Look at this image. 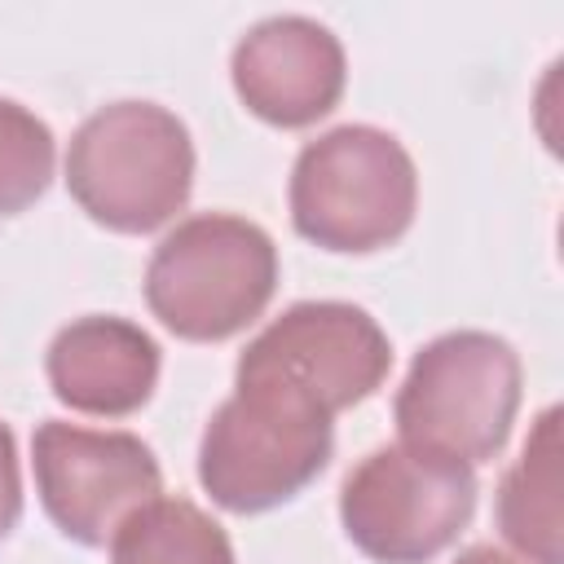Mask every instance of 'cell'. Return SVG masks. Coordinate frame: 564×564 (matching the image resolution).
Segmentation results:
<instances>
[{"instance_id":"obj_1","label":"cell","mask_w":564,"mask_h":564,"mask_svg":"<svg viewBox=\"0 0 564 564\" xmlns=\"http://www.w3.org/2000/svg\"><path fill=\"white\" fill-rule=\"evenodd\" d=\"M66 189L110 234L163 229L189 203L194 137L159 101H110L75 128Z\"/></svg>"},{"instance_id":"obj_2","label":"cell","mask_w":564,"mask_h":564,"mask_svg":"<svg viewBox=\"0 0 564 564\" xmlns=\"http://www.w3.org/2000/svg\"><path fill=\"white\" fill-rule=\"evenodd\" d=\"M286 194L300 238L335 256H370L414 225L419 172L392 132L339 123L295 154Z\"/></svg>"},{"instance_id":"obj_3","label":"cell","mask_w":564,"mask_h":564,"mask_svg":"<svg viewBox=\"0 0 564 564\" xmlns=\"http://www.w3.org/2000/svg\"><path fill=\"white\" fill-rule=\"evenodd\" d=\"M278 291L273 238L229 212H198L167 229L145 264L150 313L189 344H220L247 330Z\"/></svg>"},{"instance_id":"obj_4","label":"cell","mask_w":564,"mask_h":564,"mask_svg":"<svg viewBox=\"0 0 564 564\" xmlns=\"http://www.w3.org/2000/svg\"><path fill=\"white\" fill-rule=\"evenodd\" d=\"M520 383V352L502 335L445 330L414 352L392 397V419L405 445L476 467L507 445Z\"/></svg>"},{"instance_id":"obj_5","label":"cell","mask_w":564,"mask_h":564,"mask_svg":"<svg viewBox=\"0 0 564 564\" xmlns=\"http://www.w3.org/2000/svg\"><path fill=\"white\" fill-rule=\"evenodd\" d=\"M330 414L269 383H234L198 441V485L220 511L260 516L304 494L330 463Z\"/></svg>"},{"instance_id":"obj_6","label":"cell","mask_w":564,"mask_h":564,"mask_svg":"<svg viewBox=\"0 0 564 564\" xmlns=\"http://www.w3.org/2000/svg\"><path fill=\"white\" fill-rule=\"evenodd\" d=\"M476 516V471L405 441L370 449L339 485V524L375 564H427Z\"/></svg>"},{"instance_id":"obj_7","label":"cell","mask_w":564,"mask_h":564,"mask_svg":"<svg viewBox=\"0 0 564 564\" xmlns=\"http://www.w3.org/2000/svg\"><path fill=\"white\" fill-rule=\"evenodd\" d=\"M388 370L392 344L361 304L300 300L242 348L234 383H269L295 392L335 419L339 410H352L379 392Z\"/></svg>"},{"instance_id":"obj_8","label":"cell","mask_w":564,"mask_h":564,"mask_svg":"<svg viewBox=\"0 0 564 564\" xmlns=\"http://www.w3.org/2000/svg\"><path fill=\"white\" fill-rule=\"evenodd\" d=\"M31 471L44 516L79 546H110L115 529L163 494L154 449L132 432H97L48 419L31 436Z\"/></svg>"},{"instance_id":"obj_9","label":"cell","mask_w":564,"mask_h":564,"mask_svg":"<svg viewBox=\"0 0 564 564\" xmlns=\"http://www.w3.org/2000/svg\"><path fill=\"white\" fill-rule=\"evenodd\" d=\"M229 79L256 119L273 128H313L339 106L348 57L339 35L317 18L273 13L234 44Z\"/></svg>"},{"instance_id":"obj_10","label":"cell","mask_w":564,"mask_h":564,"mask_svg":"<svg viewBox=\"0 0 564 564\" xmlns=\"http://www.w3.org/2000/svg\"><path fill=\"white\" fill-rule=\"evenodd\" d=\"M159 344L128 317L93 313L66 322L48 352L44 375L62 405L93 419H128L137 414L159 383Z\"/></svg>"},{"instance_id":"obj_11","label":"cell","mask_w":564,"mask_h":564,"mask_svg":"<svg viewBox=\"0 0 564 564\" xmlns=\"http://www.w3.org/2000/svg\"><path fill=\"white\" fill-rule=\"evenodd\" d=\"M498 529L529 564H564L560 555V410L546 405L498 485Z\"/></svg>"},{"instance_id":"obj_12","label":"cell","mask_w":564,"mask_h":564,"mask_svg":"<svg viewBox=\"0 0 564 564\" xmlns=\"http://www.w3.org/2000/svg\"><path fill=\"white\" fill-rule=\"evenodd\" d=\"M110 564H238L229 533L189 498H150L110 538Z\"/></svg>"},{"instance_id":"obj_13","label":"cell","mask_w":564,"mask_h":564,"mask_svg":"<svg viewBox=\"0 0 564 564\" xmlns=\"http://www.w3.org/2000/svg\"><path fill=\"white\" fill-rule=\"evenodd\" d=\"M53 167H57L53 128L35 110L0 97V216L26 212L48 189Z\"/></svg>"},{"instance_id":"obj_14","label":"cell","mask_w":564,"mask_h":564,"mask_svg":"<svg viewBox=\"0 0 564 564\" xmlns=\"http://www.w3.org/2000/svg\"><path fill=\"white\" fill-rule=\"evenodd\" d=\"M22 516V467H18V441L9 423L0 419V542L13 533Z\"/></svg>"},{"instance_id":"obj_15","label":"cell","mask_w":564,"mask_h":564,"mask_svg":"<svg viewBox=\"0 0 564 564\" xmlns=\"http://www.w3.org/2000/svg\"><path fill=\"white\" fill-rule=\"evenodd\" d=\"M454 564H520V560L507 555V551H498V546H489V542H480V546H467Z\"/></svg>"}]
</instances>
